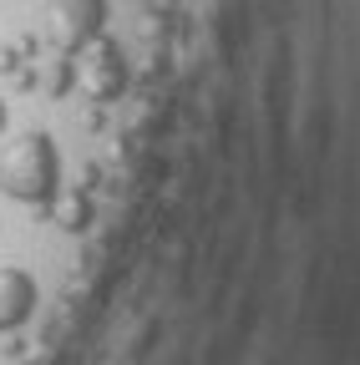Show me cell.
Instances as JSON below:
<instances>
[{"label":"cell","instance_id":"6da1fadb","mask_svg":"<svg viewBox=\"0 0 360 365\" xmlns=\"http://www.w3.org/2000/svg\"><path fill=\"white\" fill-rule=\"evenodd\" d=\"M0 193L26 208H51L61 198V153L46 132H26L0 153Z\"/></svg>","mask_w":360,"mask_h":365},{"label":"cell","instance_id":"7a4b0ae2","mask_svg":"<svg viewBox=\"0 0 360 365\" xmlns=\"http://www.w3.org/2000/svg\"><path fill=\"white\" fill-rule=\"evenodd\" d=\"M107 0H51L46 6V36L61 56H81L92 41H102Z\"/></svg>","mask_w":360,"mask_h":365},{"label":"cell","instance_id":"3957f363","mask_svg":"<svg viewBox=\"0 0 360 365\" xmlns=\"http://www.w3.org/2000/svg\"><path fill=\"white\" fill-rule=\"evenodd\" d=\"M76 76L86 86L92 102H117L127 91V61H122V46L117 41H92L86 46V61H76Z\"/></svg>","mask_w":360,"mask_h":365},{"label":"cell","instance_id":"277c9868","mask_svg":"<svg viewBox=\"0 0 360 365\" xmlns=\"http://www.w3.org/2000/svg\"><path fill=\"white\" fill-rule=\"evenodd\" d=\"M36 314V279L26 269H0V335L21 330Z\"/></svg>","mask_w":360,"mask_h":365},{"label":"cell","instance_id":"5b68a950","mask_svg":"<svg viewBox=\"0 0 360 365\" xmlns=\"http://www.w3.org/2000/svg\"><path fill=\"white\" fill-rule=\"evenodd\" d=\"M51 223L61 228V234H86L92 228V198H86V188H71L51 203Z\"/></svg>","mask_w":360,"mask_h":365},{"label":"cell","instance_id":"8992f818","mask_svg":"<svg viewBox=\"0 0 360 365\" xmlns=\"http://www.w3.org/2000/svg\"><path fill=\"white\" fill-rule=\"evenodd\" d=\"M6 122H11V112H6V102H0V132H6Z\"/></svg>","mask_w":360,"mask_h":365}]
</instances>
